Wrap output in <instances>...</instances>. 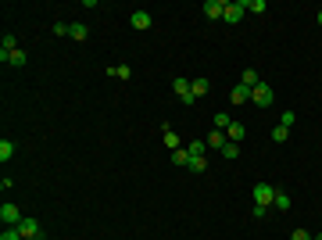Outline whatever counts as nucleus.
<instances>
[{"label": "nucleus", "mask_w": 322, "mask_h": 240, "mask_svg": "<svg viewBox=\"0 0 322 240\" xmlns=\"http://www.w3.org/2000/svg\"><path fill=\"white\" fill-rule=\"evenodd\" d=\"M272 205H276L279 212H287V208H290V194H287V190H276V201H272Z\"/></svg>", "instance_id": "obj_17"}, {"label": "nucleus", "mask_w": 322, "mask_h": 240, "mask_svg": "<svg viewBox=\"0 0 322 240\" xmlns=\"http://www.w3.org/2000/svg\"><path fill=\"white\" fill-rule=\"evenodd\" d=\"M226 4H229V0H208V4H204V15H208V18H222V15H226Z\"/></svg>", "instance_id": "obj_7"}, {"label": "nucleus", "mask_w": 322, "mask_h": 240, "mask_svg": "<svg viewBox=\"0 0 322 240\" xmlns=\"http://www.w3.org/2000/svg\"><path fill=\"white\" fill-rule=\"evenodd\" d=\"M240 83H244L247 90H254V86L261 83V79H258V72H254V68H244V75H240Z\"/></svg>", "instance_id": "obj_11"}, {"label": "nucleus", "mask_w": 322, "mask_h": 240, "mask_svg": "<svg viewBox=\"0 0 322 240\" xmlns=\"http://www.w3.org/2000/svg\"><path fill=\"white\" fill-rule=\"evenodd\" d=\"M25 240H39V236H25Z\"/></svg>", "instance_id": "obj_32"}, {"label": "nucleus", "mask_w": 322, "mask_h": 240, "mask_svg": "<svg viewBox=\"0 0 322 240\" xmlns=\"http://www.w3.org/2000/svg\"><path fill=\"white\" fill-rule=\"evenodd\" d=\"M165 143H169L172 151H179V136H176V129H172V126H165Z\"/></svg>", "instance_id": "obj_21"}, {"label": "nucleus", "mask_w": 322, "mask_h": 240, "mask_svg": "<svg viewBox=\"0 0 322 240\" xmlns=\"http://www.w3.org/2000/svg\"><path fill=\"white\" fill-rule=\"evenodd\" d=\"M68 36H72V39H86V36H90V29H86L83 22H75V25H68Z\"/></svg>", "instance_id": "obj_14"}, {"label": "nucleus", "mask_w": 322, "mask_h": 240, "mask_svg": "<svg viewBox=\"0 0 322 240\" xmlns=\"http://www.w3.org/2000/svg\"><path fill=\"white\" fill-rule=\"evenodd\" d=\"M247 11L251 15H265V0H247Z\"/></svg>", "instance_id": "obj_24"}, {"label": "nucleus", "mask_w": 322, "mask_h": 240, "mask_svg": "<svg viewBox=\"0 0 322 240\" xmlns=\"http://www.w3.org/2000/svg\"><path fill=\"white\" fill-rule=\"evenodd\" d=\"M8 65H15V68H22V65H25V51H15V54L8 58Z\"/></svg>", "instance_id": "obj_26"}, {"label": "nucleus", "mask_w": 322, "mask_h": 240, "mask_svg": "<svg viewBox=\"0 0 322 240\" xmlns=\"http://www.w3.org/2000/svg\"><path fill=\"white\" fill-rule=\"evenodd\" d=\"M290 240H311V233H308V229H294V236H290Z\"/></svg>", "instance_id": "obj_29"}, {"label": "nucleus", "mask_w": 322, "mask_h": 240, "mask_svg": "<svg viewBox=\"0 0 322 240\" xmlns=\"http://www.w3.org/2000/svg\"><path fill=\"white\" fill-rule=\"evenodd\" d=\"M244 133H247V129H244V126H240V122H233V126L226 129V136H229L233 143H240V140H244Z\"/></svg>", "instance_id": "obj_16"}, {"label": "nucleus", "mask_w": 322, "mask_h": 240, "mask_svg": "<svg viewBox=\"0 0 322 240\" xmlns=\"http://www.w3.org/2000/svg\"><path fill=\"white\" fill-rule=\"evenodd\" d=\"M172 165H176V169H186V165H190V151H183V147L172 151Z\"/></svg>", "instance_id": "obj_13"}, {"label": "nucleus", "mask_w": 322, "mask_h": 240, "mask_svg": "<svg viewBox=\"0 0 322 240\" xmlns=\"http://www.w3.org/2000/svg\"><path fill=\"white\" fill-rule=\"evenodd\" d=\"M244 15H247V0H236V4H226V15H222V18H226L229 25H236Z\"/></svg>", "instance_id": "obj_4"}, {"label": "nucleus", "mask_w": 322, "mask_h": 240, "mask_svg": "<svg viewBox=\"0 0 322 240\" xmlns=\"http://www.w3.org/2000/svg\"><path fill=\"white\" fill-rule=\"evenodd\" d=\"M311 240H322V233H318V236H311Z\"/></svg>", "instance_id": "obj_30"}, {"label": "nucleus", "mask_w": 322, "mask_h": 240, "mask_svg": "<svg viewBox=\"0 0 322 240\" xmlns=\"http://www.w3.org/2000/svg\"><path fill=\"white\" fill-rule=\"evenodd\" d=\"M226 143H229V136H226V133H222V129H215V133H211V136H208V147H215V151H222V147H226Z\"/></svg>", "instance_id": "obj_12"}, {"label": "nucleus", "mask_w": 322, "mask_h": 240, "mask_svg": "<svg viewBox=\"0 0 322 240\" xmlns=\"http://www.w3.org/2000/svg\"><path fill=\"white\" fill-rule=\"evenodd\" d=\"M236 154H240V143H233V140H229V143L222 147V158H229V162H233V158H236Z\"/></svg>", "instance_id": "obj_23"}, {"label": "nucleus", "mask_w": 322, "mask_h": 240, "mask_svg": "<svg viewBox=\"0 0 322 240\" xmlns=\"http://www.w3.org/2000/svg\"><path fill=\"white\" fill-rule=\"evenodd\" d=\"M287 136H290V129H287V126H276V129H272V140H276V143H283Z\"/></svg>", "instance_id": "obj_25"}, {"label": "nucleus", "mask_w": 322, "mask_h": 240, "mask_svg": "<svg viewBox=\"0 0 322 240\" xmlns=\"http://www.w3.org/2000/svg\"><path fill=\"white\" fill-rule=\"evenodd\" d=\"M186 169H190V172H204V169H208V158H204V154H190V165H186Z\"/></svg>", "instance_id": "obj_10"}, {"label": "nucleus", "mask_w": 322, "mask_h": 240, "mask_svg": "<svg viewBox=\"0 0 322 240\" xmlns=\"http://www.w3.org/2000/svg\"><path fill=\"white\" fill-rule=\"evenodd\" d=\"M279 126H287V129H290V126H294V111H283V118H279Z\"/></svg>", "instance_id": "obj_28"}, {"label": "nucleus", "mask_w": 322, "mask_h": 240, "mask_svg": "<svg viewBox=\"0 0 322 240\" xmlns=\"http://www.w3.org/2000/svg\"><path fill=\"white\" fill-rule=\"evenodd\" d=\"M172 90L179 93V101H183V104H193V101H197V97H193V86H190V79H183V75L172 83Z\"/></svg>", "instance_id": "obj_5"}, {"label": "nucleus", "mask_w": 322, "mask_h": 240, "mask_svg": "<svg viewBox=\"0 0 322 240\" xmlns=\"http://www.w3.org/2000/svg\"><path fill=\"white\" fill-rule=\"evenodd\" d=\"M129 22H133V29H140V32H143V29H150V11H133V18H129Z\"/></svg>", "instance_id": "obj_9"}, {"label": "nucleus", "mask_w": 322, "mask_h": 240, "mask_svg": "<svg viewBox=\"0 0 322 240\" xmlns=\"http://www.w3.org/2000/svg\"><path fill=\"white\" fill-rule=\"evenodd\" d=\"M211 122H215V129H222V133H226V129H229V126H233V118H229V115H226V111H219V115H215V118H211Z\"/></svg>", "instance_id": "obj_19"}, {"label": "nucleus", "mask_w": 322, "mask_h": 240, "mask_svg": "<svg viewBox=\"0 0 322 240\" xmlns=\"http://www.w3.org/2000/svg\"><path fill=\"white\" fill-rule=\"evenodd\" d=\"M229 101H233V104H247V101H251V90H247L244 83H236L233 93H229Z\"/></svg>", "instance_id": "obj_8"}, {"label": "nucleus", "mask_w": 322, "mask_h": 240, "mask_svg": "<svg viewBox=\"0 0 322 240\" xmlns=\"http://www.w3.org/2000/svg\"><path fill=\"white\" fill-rule=\"evenodd\" d=\"M22 219H25V215H22L11 201H4V205H0V222H4V226H18Z\"/></svg>", "instance_id": "obj_3"}, {"label": "nucleus", "mask_w": 322, "mask_h": 240, "mask_svg": "<svg viewBox=\"0 0 322 240\" xmlns=\"http://www.w3.org/2000/svg\"><path fill=\"white\" fill-rule=\"evenodd\" d=\"M204 147H208V143H204V140H193V143H190V147H186V151H190V154H204Z\"/></svg>", "instance_id": "obj_27"}, {"label": "nucleus", "mask_w": 322, "mask_h": 240, "mask_svg": "<svg viewBox=\"0 0 322 240\" xmlns=\"http://www.w3.org/2000/svg\"><path fill=\"white\" fill-rule=\"evenodd\" d=\"M15 158V143L11 140H0V162H11Z\"/></svg>", "instance_id": "obj_18"}, {"label": "nucleus", "mask_w": 322, "mask_h": 240, "mask_svg": "<svg viewBox=\"0 0 322 240\" xmlns=\"http://www.w3.org/2000/svg\"><path fill=\"white\" fill-rule=\"evenodd\" d=\"M190 86H193V97H204L208 93V79H193Z\"/></svg>", "instance_id": "obj_20"}, {"label": "nucleus", "mask_w": 322, "mask_h": 240, "mask_svg": "<svg viewBox=\"0 0 322 240\" xmlns=\"http://www.w3.org/2000/svg\"><path fill=\"white\" fill-rule=\"evenodd\" d=\"M272 201H276V186H272V183H258V186H254V205H258V208H269Z\"/></svg>", "instance_id": "obj_1"}, {"label": "nucleus", "mask_w": 322, "mask_h": 240, "mask_svg": "<svg viewBox=\"0 0 322 240\" xmlns=\"http://www.w3.org/2000/svg\"><path fill=\"white\" fill-rule=\"evenodd\" d=\"M251 101H254L258 108H269V104L276 101V93H272V86H269V83H258V86L251 90Z\"/></svg>", "instance_id": "obj_2"}, {"label": "nucleus", "mask_w": 322, "mask_h": 240, "mask_svg": "<svg viewBox=\"0 0 322 240\" xmlns=\"http://www.w3.org/2000/svg\"><path fill=\"white\" fill-rule=\"evenodd\" d=\"M15 229H18L22 236H43V229H39V222H36V219H29V215H25V219H22V222H18Z\"/></svg>", "instance_id": "obj_6"}, {"label": "nucleus", "mask_w": 322, "mask_h": 240, "mask_svg": "<svg viewBox=\"0 0 322 240\" xmlns=\"http://www.w3.org/2000/svg\"><path fill=\"white\" fill-rule=\"evenodd\" d=\"M318 25H322V11H318Z\"/></svg>", "instance_id": "obj_31"}, {"label": "nucleus", "mask_w": 322, "mask_h": 240, "mask_svg": "<svg viewBox=\"0 0 322 240\" xmlns=\"http://www.w3.org/2000/svg\"><path fill=\"white\" fill-rule=\"evenodd\" d=\"M0 240H25V236H22V233H18L15 226H4V233H0Z\"/></svg>", "instance_id": "obj_22"}, {"label": "nucleus", "mask_w": 322, "mask_h": 240, "mask_svg": "<svg viewBox=\"0 0 322 240\" xmlns=\"http://www.w3.org/2000/svg\"><path fill=\"white\" fill-rule=\"evenodd\" d=\"M108 75H115V79H122V83H126V79L133 75V68L129 65H115V68H108Z\"/></svg>", "instance_id": "obj_15"}]
</instances>
